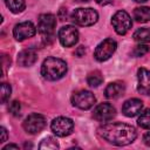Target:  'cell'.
Masks as SVG:
<instances>
[{
    "mask_svg": "<svg viewBox=\"0 0 150 150\" xmlns=\"http://www.w3.org/2000/svg\"><path fill=\"white\" fill-rule=\"evenodd\" d=\"M98 135L114 145H128L136 139V129L125 123H105L98 128Z\"/></svg>",
    "mask_w": 150,
    "mask_h": 150,
    "instance_id": "1",
    "label": "cell"
},
{
    "mask_svg": "<svg viewBox=\"0 0 150 150\" xmlns=\"http://www.w3.org/2000/svg\"><path fill=\"white\" fill-rule=\"evenodd\" d=\"M67 63L57 57H47L41 66V74L48 81L62 79L67 73Z\"/></svg>",
    "mask_w": 150,
    "mask_h": 150,
    "instance_id": "2",
    "label": "cell"
},
{
    "mask_svg": "<svg viewBox=\"0 0 150 150\" xmlns=\"http://www.w3.org/2000/svg\"><path fill=\"white\" fill-rule=\"evenodd\" d=\"M70 19L75 25L87 27V26H91V25L97 22L98 13L95 9L90 8V7H88V8H76L71 13Z\"/></svg>",
    "mask_w": 150,
    "mask_h": 150,
    "instance_id": "3",
    "label": "cell"
},
{
    "mask_svg": "<svg viewBox=\"0 0 150 150\" xmlns=\"http://www.w3.org/2000/svg\"><path fill=\"white\" fill-rule=\"evenodd\" d=\"M111 23H112V27H114L115 32L120 35H124L132 26L131 18L125 11L116 12L114 14L112 19H111Z\"/></svg>",
    "mask_w": 150,
    "mask_h": 150,
    "instance_id": "4",
    "label": "cell"
},
{
    "mask_svg": "<svg viewBox=\"0 0 150 150\" xmlns=\"http://www.w3.org/2000/svg\"><path fill=\"white\" fill-rule=\"evenodd\" d=\"M116 48H117V43H116L115 40L105 39L101 43L97 45V47H96V49L94 52V56L100 62L107 61L108 59H110L112 56V54L115 53Z\"/></svg>",
    "mask_w": 150,
    "mask_h": 150,
    "instance_id": "5",
    "label": "cell"
},
{
    "mask_svg": "<svg viewBox=\"0 0 150 150\" xmlns=\"http://www.w3.org/2000/svg\"><path fill=\"white\" fill-rule=\"evenodd\" d=\"M96 102V98L94 96V94L89 90H79L76 93H74V95L71 96V103L73 105H75L79 109L82 110H88L90 109Z\"/></svg>",
    "mask_w": 150,
    "mask_h": 150,
    "instance_id": "6",
    "label": "cell"
},
{
    "mask_svg": "<svg viewBox=\"0 0 150 150\" xmlns=\"http://www.w3.org/2000/svg\"><path fill=\"white\" fill-rule=\"evenodd\" d=\"M50 129L56 136L66 137V136H68V135H70L73 132L74 122L68 117L59 116V117L53 120V122L50 124Z\"/></svg>",
    "mask_w": 150,
    "mask_h": 150,
    "instance_id": "7",
    "label": "cell"
},
{
    "mask_svg": "<svg viewBox=\"0 0 150 150\" xmlns=\"http://www.w3.org/2000/svg\"><path fill=\"white\" fill-rule=\"evenodd\" d=\"M46 118L45 116H42L41 114H30L25 121H23V129L26 130V132L35 135L41 132L45 128H46Z\"/></svg>",
    "mask_w": 150,
    "mask_h": 150,
    "instance_id": "8",
    "label": "cell"
},
{
    "mask_svg": "<svg viewBox=\"0 0 150 150\" xmlns=\"http://www.w3.org/2000/svg\"><path fill=\"white\" fill-rule=\"evenodd\" d=\"M59 40L63 47H71L79 40V30L74 26H63L59 30Z\"/></svg>",
    "mask_w": 150,
    "mask_h": 150,
    "instance_id": "9",
    "label": "cell"
},
{
    "mask_svg": "<svg viewBox=\"0 0 150 150\" xmlns=\"http://www.w3.org/2000/svg\"><path fill=\"white\" fill-rule=\"evenodd\" d=\"M93 116L98 122H109L116 116V109L110 103H100L94 109Z\"/></svg>",
    "mask_w": 150,
    "mask_h": 150,
    "instance_id": "10",
    "label": "cell"
},
{
    "mask_svg": "<svg viewBox=\"0 0 150 150\" xmlns=\"http://www.w3.org/2000/svg\"><path fill=\"white\" fill-rule=\"evenodd\" d=\"M35 33H36V28L30 21L20 22L15 25L13 28V36L18 41H22L28 38H32L35 35Z\"/></svg>",
    "mask_w": 150,
    "mask_h": 150,
    "instance_id": "11",
    "label": "cell"
},
{
    "mask_svg": "<svg viewBox=\"0 0 150 150\" xmlns=\"http://www.w3.org/2000/svg\"><path fill=\"white\" fill-rule=\"evenodd\" d=\"M56 27V18L55 15L47 13V14H41L39 16L38 21V29L42 35L49 36L54 33V29Z\"/></svg>",
    "mask_w": 150,
    "mask_h": 150,
    "instance_id": "12",
    "label": "cell"
},
{
    "mask_svg": "<svg viewBox=\"0 0 150 150\" xmlns=\"http://www.w3.org/2000/svg\"><path fill=\"white\" fill-rule=\"evenodd\" d=\"M137 90L141 94H150V70L139 68L137 71Z\"/></svg>",
    "mask_w": 150,
    "mask_h": 150,
    "instance_id": "13",
    "label": "cell"
},
{
    "mask_svg": "<svg viewBox=\"0 0 150 150\" xmlns=\"http://www.w3.org/2000/svg\"><path fill=\"white\" fill-rule=\"evenodd\" d=\"M142 109H143V102L141 100H138V98H130V100H127L123 103L122 112L127 117H134V116L141 114Z\"/></svg>",
    "mask_w": 150,
    "mask_h": 150,
    "instance_id": "14",
    "label": "cell"
},
{
    "mask_svg": "<svg viewBox=\"0 0 150 150\" xmlns=\"http://www.w3.org/2000/svg\"><path fill=\"white\" fill-rule=\"evenodd\" d=\"M36 60H38V54L36 50L33 48L23 49L18 55V63L19 66L22 67H30L36 62Z\"/></svg>",
    "mask_w": 150,
    "mask_h": 150,
    "instance_id": "15",
    "label": "cell"
},
{
    "mask_svg": "<svg viewBox=\"0 0 150 150\" xmlns=\"http://www.w3.org/2000/svg\"><path fill=\"white\" fill-rule=\"evenodd\" d=\"M125 91V86L122 82H111L107 86L104 90V95L107 98H118Z\"/></svg>",
    "mask_w": 150,
    "mask_h": 150,
    "instance_id": "16",
    "label": "cell"
},
{
    "mask_svg": "<svg viewBox=\"0 0 150 150\" xmlns=\"http://www.w3.org/2000/svg\"><path fill=\"white\" fill-rule=\"evenodd\" d=\"M134 18L137 22H148L150 20V7L142 6L134 11Z\"/></svg>",
    "mask_w": 150,
    "mask_h": 150,
    "instance_id": "17",
    "label": "cell"
},
{
    "mask_svg": "<svg viewBox=\"0 0 150 150\" xmlns=\"http://www.w3.org/2000/svg\"><path fill=\"white\" fill-rule=\"evenodd\" d=\"M5 4L8 7V9L15 14L21 13L26 7L25 0H5Z\"/></svg>",
    "mask_w": 150,
    "mask_h": 150,
    "instance_id": "18",
    "label": "cell"
},
{
    "mask_svg": "<svg viewBox=\"0 0 150 150\" xmlns=\"http://www.w3.org/2000/svg\"><path fill=\"white\" fill-rule=\"evenodd\" d=\"M134 40L137 42H150V28L145 27V28H139L137 29L134 35H132Z\"/></svg>",
    "mask_w": 150,
    "mask_h": 150,
    "instance_id": "19",
    "label": "cell"
},
{
    "mask_svg": "<svg viewBox=\"0 0 150 150\" xmlns=\"http://www.w3.org/2000/svg\"><path fill=\"white\" fill-rule=\"evenodd\" d=\"M102 82H103V76H102L101 71H98V70L91 71L87 77V83L90 87H98Z\"/></svg>",
    "mask_w": 150,
    "mask_h": 150,
    "instance_id": "20",
    "label": "cell"
},
{
    "mask_svg": "<svg viewBox=\"0 0 150 150\" xmlns=\"http://www.w3.org/2000/svg\"><path fill=\"white\" fill-rule=\"evenodd\" d=\"M137 124L143 129H150V109H145L141 112L137 120Z\"/></svg>",
    "mask_w": 150,
    "mask_h": 150,
    "instance_id": "21",
    "label": "cell"
},
{
    "mask_svg": "<svg viewBox=\"0 0 150 150\" xmlns=\"http://www.w3.org/2000/svg\"><path fill=\"white\" fill-rule=\"evenodd\" d=\"M40 149H49V150H56L59 149V143L54 137H46L42 139V142L39 145Z\"/></svg>",
    "mask_w": 150,
    "mask_h": 150,
    "instance_id": "22",
    "label": "cell"
},
{
    "mask_svg": "<svg viewBox=\"0 0 150 150\" xmlns=\"http://www.w3.org/2000/svg\"><path fill=\"white\" fill-rule=\"evenodd\" d=\"M12 93V88L8 83H1V103H6Z\"/></svg>",
    "mask_w": 150,
    "mask_h": 150,
    "instance_id": "23",
    "label": "cell"
},
{
    "mask_svg": "<svg viewBox=\"0 0 150 150\" xmlns=\"http://www.w3.org/2000/svg\"><path fill=\"white\" fill-rule=\"evenodd\" d=\"M148 52H149V47H148V46H145V45H138V46H136V47L134 48L132 55L136 56V57H138V56H143V55L146 54Z\"/></svg>",
    "mask_w": 150,
    "mask_h": 150,
    "instance_id": "24",
    "label": "cell"
},
{
    "mask_svg": "<svg viewBox=\"0 0 150 150\" xmlns=\"http://www.w3.org/2000/svg\"><path fill=\"white\" fill-rule=\"evenodd\" d=\"M20 109H21V105H20V103L18 101H13L8 105V111L13 116H19L20 115Z\"/></svg>",
    "mask_w": 150,
    "mask_h": 150,
    "instance_id": "25",
    "label": "cell"
},
{
    "mask_svg": "<svg viewBox=\"0 0 150 150\" xmlns=\"http://www.w3.org/2000/svg\"><path fill=\"white\" fill-rule=\"evenodd\" d=\"M11 66V59L9 57H7V55H2V74L5 75L6 74V70H7V68Z\"/></svg>",
    "mask_w": 150,
    "mask_h": 150,
    "instance_id": "26",
    "label": "cell"
},
{
    "mask_svg": "<svg viewBox=\"0 0 150 150\" xmlns=\"http://www.w3.org/2000/svg\"><path fill=\"white\" fill-rule=\"evenodd\" d=\"M0 132H1L0 142H1V143H4V142H6V141H7V130H6L4 127H1V128H0Z\"/></svg>",
    "mask_w": 150,
    "mask_h": 150,
    "instance_id": "27",
    "label": "cell"
},
{
    "mask_svg": "<svg viewBox=\"0 0 150 150\" xmlns=\"http://www.w3.org/2000/svg\"><path fill=\"white\" fill-rule=\"evenodd\" d=\"M143 142H144L145 145L150 146V129H149V131H146V132L144 134V136H143Z\"/></svg>",
    "mask_w": 150,
    "mask_h": 150,
    "instance_id": "28",
    "label": "cell"
},
{
    "mask_svg": "<svg viewBox=\"0 0 150 150\" xmlns=\"http://www.w3.org/2000/svg\"><path fill=\"white\" fill-rule=\"evenodd\" d=\"M98 5H101V6H105V5H109V4H112V1L114 0H95Z\"/></svg>",
    "mask_w": 150,
    "mask_h": 150,
    "instance_id": "29",
    "label": "cell"
},
{
    "mask_svg": "<svg viewBox=\"0 0 150 150\" xmlns=\"http://www.w3.org/2000/svg\"><path fill=\"white\" fill-rule=\"evenodd\" d=\"M84 53H86V49H84V47H83V46H80V47H79V49L76 50V54H77L79 56H82Z\"/></svg>",
    "mask_w": 150,
    "mask_h": 150,
    "instance_id": "30",
    "label": "cell"
},
{
    "mask_svg": "<svg viewBox=\"0 0 150 150\" xmlns=\"http://www.w3.org/2000/svg\"><path fill=\"white\" fill-rule=\"evenodd\" d=\"M9 149H19V146L16 144H8L2 148V150H9Z\"/></svg>",
    "mask_w": 150,
    "mask_h": 150,
    "instance_id": "31",
    "label": "cell"
},
{
    "mask_svg": "<svg viewBox=\"0 0 150 150\" xmlns=\"http://www.w3.org/2000/svg\"><path fill=\"white\" fill-rule=\"evenodd\" d=\"M136 2H145V1H148V0H135Z\"/></svg>",
    "mask_w": 150,
    "mask_h": 150,
    "instance_id": "32",
    "label": "cell"
},
{
    "mask_svg": "<svg viewBox=\"0 0 150 150\" xmlns=\"http://www.w3.org/2000/svg\"><path fill=\"white\" fill-rule=\"evenodd\" d=\"M76 1H88V0H76Z\"/></svg>",
    "mask_w": 150,
    "mask_h": 150,
    "instance_id": "33",
    "label": "cell"
}]
</instances>
